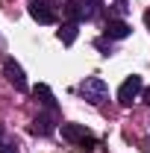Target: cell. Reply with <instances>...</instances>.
<instances>
[{
    "mask_svg": "<svg viewBox=\"0 0 150 153\" xmlns=\"http://www.w3.org/2000/svg\"><path fill=\"white\" fill-rule=\"evenodd\" d=\"M144 103L150 106V88H144Z\"/></svg>",
    "mask_w": 150,
    "mask_h": 153,
    "instance_id": "cell-14",
    "label": "cell"
},
{
    "mask_svg": "<svg viewBox=\"0 0 150 153\" xmlns=\"http://www.w3.org/2000/svg\"><path fill=\"white\" fill-rule=\"evenodd\" d=\"M144 21H147V27H150V12H147V15H144Z\"/></svg>",
    "mask_w": 150,
    "mask_h": 153,
    "instance_id": "cell-15",
    "label": "cell"
},
{
    "mask_svg": "<svg viewBox=\"0 0 150 153\" xmlns=\"http://www.w3.org/2000/svg\"><path fill=\"white\" fill-rule=\"evenodd\" d=\"M144 91V79L138 74H132V76H127L124 82H121V88H118V103L121 106H132V100Z\"/></svg>",
    "mask_w": 150,
    "mask_h": 153,
    "instance_id": "cell-3",
    "label": "cell"
},
{
    "mask_svg": "<svg viewBox=\"0 0 150 153\" xmlns=\"http://www.w3.org/2000/svg\"><path fill=\"white\" fill-rule=\"evenodd\" d=\"M94 47H97L103 56H109V53H112V41H109L106 36H103V38H97V41H94Z\"/></svg>",
    "mask_w": 150,
    "mask_h": 153,
    "instance_id": "cell-13",
    "label": "cell"
},
{
    "mask_svg": "<svg viewBox=\"0 0 150 153\" xmlns=\"http://www.w3.org/2000/svg\"><path fill=\"white\" fill-rule=\"evenodd\" d=\"M27 12L33 15V21H38V24H56V6H50L47 0H30L27 3Z\"/></svg>",
    "mask_w": 150,
    "mask_h": 153,
    "instance_id": "cell-4",
    "label": "cell"
},
{
    "mask_svg": "<svg viewBox=\"0 0 150 153\" xmlns=\"http://www.w3.org/2000/svg\"><path fill=\"white\" fill-rule=\"evenodd\" d=\"M109 94V85H106V79H100V76H85L82 82H79V97L82 100H88L91 106H100L103 100Z\"/></svg>",
    "mask_w": 150,
    "mask_h": 153,
    "instance_id": "cell-2",
    "label": "cell"
},
{
    "mask_svg": "<svg viewBox=\"0 0 150 153\" xmlns=\"http://www.w3.org/2000/svg\"><path fill=\"white\" fill-rule=\"evenodd\" d=\"M79 3V21H94L103 12V0H76Z\"/></svg>",
    "mask_w": 150,
    "mask_h": 153,
    "instance_id": "cell-9",
    "label": "cell"
},
{
    "mask_svg": "<svg viewBox=\"0 0 150 153\" xmlns=\"http://www.w3.org/2000/svg\"><path fill=\"white\" fill-rule=\"evenodd\" d=\"M0 153H21V150H18V144H15L12 138H6L3 127H0Z\"/></svg>",
    "mask_w": 150,
    "mask_h": 153,
    "instance_id": "cell-12",
    "label": "cell"
},
{
    "mask_svg": "<svg viewBox=\"0 0 150 153\" xmlns=\"http://www.w3.org/2000/svg\"><path fill=\"white\" fill-rule=\"evenodd\" d=\"M59 130H62V138L74 141L82 153H91L94 144H97V141H94V135H91V130H88V127H82V124H62Z\"/></svg>",
    "mask_w": 150,
    "mask_h": 153,
    "instance_id": "cell-1",
    "label": "cell"
},
{
    "mask_svg": "<svg viewBox=\"0 0 150 153\" xmlns=\"http://www.w3.org/2000/svg\"><path fill=\"white\" fill-rule=\"evenodd\" d=\"M62 15L68 21H76V24H79V3H76V0H65V3H62Z\"/></svg>",
    "mask_w": 150,
    "mask_h": 153,
    "instance_id": "cell-11",
    "label": "cell"
},
{
    "mask_svg": "<svg viewBox=\"0 0 150 153\" xmlns=\"http://www.w3.org/2000/svg\"><path fill=\"white\" fill-rule=\"evenodd\" d=\"M30 130H33L36 135H50L53 130H56V115L44 109V115H38L36 121H33V127H30Z\"/></svg>",
    "mask_w": 150,
    "mask_h": 153,
    "instance_id": "cell-8",
    "label": "cell"
},
{
    "mask_svg": "<svg viewBox=\"0 0 150 153\" xmlns=\"http://www.w3.org/2000/svg\"><path fill=\"white\" fill-rule=\"evenodd\" d=\"M3 74H6V79H9L18 91H27V76H24V68H21L12 56L3 59Z\"/></svg>",
    "mask_w": 150,
    "mask_h": 153,
    "instance_id": "cell-5",
    "label": "cell"
},
{
    "mask_svg": "<svg viewBox=\"0 0 150 153\" xmlns=\"http://www.w3.org/2000/svg\"><path fill=\"white\" fill-rule=\"evenodd\" d=\"M76 36H79V24H76V21H65L62 30H59V41H62L65 47H71L76 41Z\"/></svg>",
    "mask_w": 150,
    "mask_h": 153,
    "instance_id": "cell-10",
    "label": "cell"
},
{
    "mask_svg": "<svg viewBox=\"0 0 150 153\" xmlns=\"http://www.w3.org/2000/svg\"><path fill=\"white\" fill-rule=\"evenodd\" d=\"M33 94H36V100H41V106H44L47 112L59 115V103H56V97H53V91H50V85H44V82H38L36 88H33Z\"/></svg>",
    "mask_w": 150,
    "mask_h": 153,
    "instance_id": "cell-7",
    "label": "cell"
},
{
    "mask_svg": "<svg viewBox=\"0 0 150 153\" xmlns=\"http://www.w3.org/2000/svg\"><path fill=\"white\" fill-rule=\"evenodd\" d=\"M130 33H132V27L124 18H109L106 21V30H103V36L109 38V41H121V38H127Z\"/></svg>",
    "mask_w": 150,
    "mask_h": 153,
    "instance_id": "cell-6",
    "label": "cell"
}]
</instances>
